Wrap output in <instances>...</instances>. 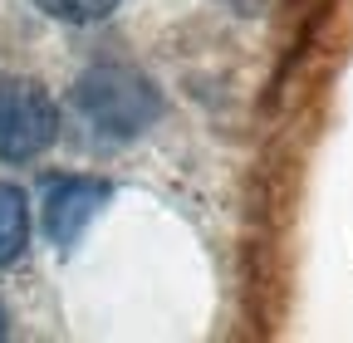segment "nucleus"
Returning a JSON list of instances; mask_svg holds the SVG:
<instances>
[{
  "instance_id": "obj_6",
  "label": "nucleus",
  "mask_w": 353,
  "mask_h": 343,
  "mask_svg": "<svg viewBox=\"0 0 353 343\" xmlns=\"http://www.w3.org/2000/svg\"><path fill=\"white\" fill-rule=\"evenodd\" d=\"M0 338H6V314H0Z\"/></svg>"
},
{
  "instance_id": "obj_1",
  "label": "nucleus",
  "mask_w": 353,
  "mask_h": 343,
  "mask_svg": "<svg viewBox=\"0 0 353 343\" xmlns=\"http://www.w3.org/2000/svg\"><path fill=\"white\" fill-rule=\"evenodd\" d=\"M74 108L99 143H132L162 118V94L123 64H99L74 83Z\"/></svg>"
},
{
  "instance_id": "obj_2",
  "label": "nucleus",
  "mask_w": 353,
  "mask_h": 343,
  "mask_svg": "<svg viewBox=\"0 0 353 343\" xmlns=\"http://www.w3.org/2000/svg\"><path fill=\"white\" fill-rule=\"evenodd\" d=\"M59 138V108L34 79H0V162H34Z\"/></svg>"
},
{
  "instance_id": "obj_3",
  "label": "nucleus",
  "mask_w": 353,
  "mask_h": 343,
  "mask_svg": "<svg viewBox=\"0 0 353 343\" xmlns=\"http://www.w3.org/2000/svg\"><path fill=\"white\" fill-rule=\"evenodd\" d=\"M113 187L99 177H54L44 187V236L59 250H74L83 240V231L103 216Z\"/></svg>"
},
{
  "instance_id": "obj_5",
  "label": "nucleus",
  "mask_w": 353,
  "mask_h": 343,
  "mask_svg": "<svg viewBox=\"0 0 353 343\" xmlns=\"http://www.w3.org/2000/svg\"><path fill=\"white\" fill-rule=\"evenodd\" d=\"M39 10H50L54 20H69V25H94V20H108L118 10V0H34Z\"/></svg>"
},
{
  "instance_id": "obj_4",
  "label": "nucleus",
  "mask_w": 353,
  "mask_h": 343,
  "mask_svg": "<svg viewBox=\"0 0 353 343\" xmlns=\"http://www.w3.org/2000/svg\"><path fill=\"white\" fill-rule=\"evenodd\" d=\"M30 245V201L20 187L0 182V270L15 265Z\"/></svg>"
}]
</instances>
